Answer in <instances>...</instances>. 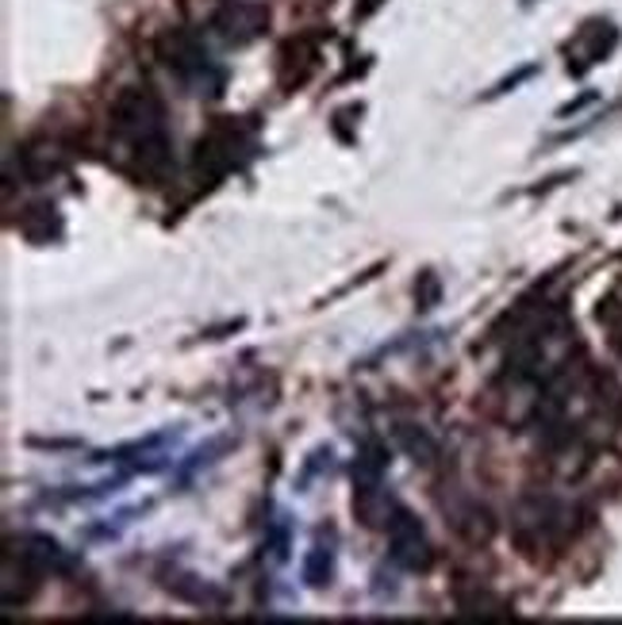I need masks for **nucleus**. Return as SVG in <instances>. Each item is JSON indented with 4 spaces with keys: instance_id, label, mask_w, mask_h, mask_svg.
Instances as JSON below:
<instances>
[{
    "instance_id": "1",
    "label": "nucleus",
    "mask_w": 622,
    "mask_h": 625,
    "mask_svg": "<svg viewBox=\"0 0 622 625\" xmlns=\"http://www.w3.org/2000/svg\"><path fill=\"white\" fill-rule=\"evenodd\" d=\"M112 131L142 177H166L174 165V150L166 131V104L154 96V89H124L112 104Z\"/></svg>"
},
{
    "instance_id": "2",
    "label": "nucleus",
    "mask_w": 622,
    "mask_h": 625,
    "mask_svg": "<svg viewBox=\"0 0 622 625\" xmlns=\"http://www.w3.org/2000/svg\"><path fill=\"white\" fill-rule=\"evenodd\" d=\"M512 533L523 549H558L576 538V510L558 495H523L512 510Z\"/></svg>"
},
{
    "instance_id": "3",
    "label": "nucleus",
    "mask_w": 622,
    "mask_h": 625,
    "mask_svg": "<svg viewBox=\"0 0 622 625\" xmlns=\"http://www.w3.org/2000/svg\"><path fill=\"white\" fill-rule=\"evenodd\" d=\"M159 55H162V62H166V70L177 73V78H181L185 85L192 89V93H204V89H208V93H220L223 73L212 66L204 43H200L192 32H169V35H162Z\"/></svg>"
},
{
    "instance_id": "4",
    "label": "nucleus",
    "mask_w": 622,
    "mask_h": 625,
    "mask_svg": "<svg viewBox=\"0 0 622 625\" xmlns=\"http://www.w3.org/2000/svg\"><path fill=\"white\" fill-rule=\"evenodd\" d=\"M388 545H392V561L403 571H431L434 564V549L426 541V530L419 526V518L408 507H396L388 518Z\"/></svg>"
},
{
    "instance_id": "5",
    "label": "nucleus",
    "mask_w": 622,
    "mask_h": 625,
    "mask_svg": "<svg viewBox=\"0 0 622 625\" xmlns=\"http://www.w3.org/2000/svg\"><path fill=\"white\" fill-rule=\"evenodd\" d=\"M442 515H446V526H454L457 538H465L469 545H489L492 533H496V518L484 503H477L473 495L465 492H449L438 499Z\"/></svg>"
},
{
    "instance_id": "6",
    "label": "nucleus",
    "mask_w": 622,
    "mask_h": 625,
    "mask_svg": "<svg viewBox=\"0 0 622 625\" xmlns=\"http://www.w3.org/2000/svg\"><path fill=\"white\" fill-rule=\"evenodd\" d=\"M266 20V9H258V4H231L215 16V32L227 43H250L254 35H261Z\"/></svg>"
},
{
    "instance_id": "7",
    "label": "nucleus",
    "mask_w": 622,
    "mask_h": 625,
    "mask_svg": "<svg viewBox=\"0 0 622 625\" xmlns=\"http://www.w3.org/2000/svg\"><path fill=\"white\" fill-rule=\"evenodd\" d=\"M20 549H24L27 561H32L43 576H70V571L78 568V561H73L55 538H43V533H32Z\"/></svg>"
},
{
    "instance_id": "8",
    "label": "nucleus",
    "mask_w": 622,
    "mask_h": 625,
    "mask_svg": "<svg viewBox=\"0 0 622 625\" xmlns=\"http://www.w3.org/2000/svg\"><path fill=\"white\" fill-rule=\"evenodd\" d=\"M396 507H400V503H392L385 484H354V515L362 518L369 530H385Z\"/></svg>"
},
{
    "instance_id": "9",
    "label": "nucleus",
    "mask_w": 622,
    "mask_h": 625,
    "mask_svg": "<svg viewBox=\"0 0 622 625\" xmlns=\"http://www.w3.org/2000/svg\"><path fill=\"white\" fill-rule=\"evenodd\" d=\"M396 441H400V449L411 457L415 464H423V469H434L442 457V446L438 438H434L426 426H415V423H400L396 426Z\"/></svg>"
},
{
    "instance_id": "10",
    "label": "nucleus",
    "mask_w": 622,
    "mask_h": 625,
    "mask_svg": "<svg viewBox=\"0 0 622 625\" xmlns=\"http://www.w3.org/2000/svg\"><path fill=\"white\" fill-rule=\"evenodd\" d=\"M62 169H66L62 150L50 146V142H35V146L24 150V173L32 185H47V180L58 177Z\"/></svg>"
},
{
    "instance_id": "11",
    "label": "nucleus",
    "mask_w": 622,
    "mask_h": 625,
    "mask_svg": "<svg viewBox=\"0 0 622 625\" xmlns=\"http://www.w3.org/2000/svg\"><path fill=\"white\" fill-rule=\"evenodd\" d=\"M454 602L457 614L465 617H507V602L496 599L492 591H481V587H457Z\"/></svg>"
},
{
    "instance_id": "12",
    "label": "nucleus",
    "mask_w": 622,
    "mask_h": 625,
    "mask_svg": "<svg viewBox=\"0 0 622 625\" xmlns=\"http://www.w3.org/2000/svg\"><path fill=\"white\" fill-rule=\"evenodd\" d=\"M20 231H24L32 243H50V238L62 235V220H58L55 203H32L20 220Z\"/></svg>"
},
{
    "instance_id": "13",
    "label": "nucleus",
    "mask_w": 622,
    "mask_h": 625,
    "mask_svg": "<svg viewBox=\"0 0 622 625\" xmlns=\"http://www.w3.org/2000/svg\"><path fill=\"white\" fill-rule=\"evenodd\" d=\"M385 469H388V449L369 441L354 461V484H385Z\"/></svg>"
},
{
    "instance_id": "14",
    "label": "nucleus",
    "mask_w": 622,
    "mask_h": 625,
    "mask_svg": "<svg viewBox=\"0 0 622 625\" xmlns=\"http://www.w3.org/2000/svg\"><path fill=\"white\" fill-rule=\"evenodd\" d=\"M169 591L185 602H197V606H204V602H220V591H212V587L197 576H177L174 583H169Z\"/></svg>"
},
{
    "instance_id": "15",
    "label": "nucleus",
    "mask_w": 622,
    "mask_h": 625,
    "mask_svg": "<svg viewBox=\"0 0 622 625\" xmlns=\"http://www.w3.org/2000/svg\"><path fill=\"white\" fill-rule=\"evenodd\" d=\"M599 322L607 327V338H611L614 353L622 357V304L619 299H607V304L599 307Z\"/></svg>"
},
{
    "instance_id": "16",
    "label": "nucleus",
    "mask_w": 622,
    "mask_h": 625,
    "mask_svg": "<svg viewBox=\"0 0 622 625\" xmlns=\"http://www.w3.org/2000/svg\"><path fill=\"white\" fill-rule=\"evenodd\" d=\"M304 576H307V583H312V587H327V583H331V553L316 549V553H312V561H307Z\"/></svg>"
},
{
    "instance_id": "17",
    "label": "nucleus",
    "mask_w": 622,
    "mask_h": 625,
    "mask_svg": "<svg viewBox=\"0 0 622 625\" xmlns=\"http://www.w3.org/2000/svg\"><path fill=\"white\" fill-rule=\"evenodd\" d=\"M415 299H419V307H423V311H431V307L442 299L438 276H434V273H419V281H415Z\"/></svg>"
}]
</instances>
